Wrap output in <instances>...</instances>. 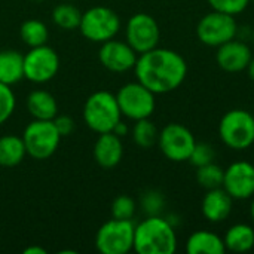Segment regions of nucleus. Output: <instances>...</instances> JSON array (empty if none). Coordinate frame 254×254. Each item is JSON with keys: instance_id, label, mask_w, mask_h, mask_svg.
Wrapping results in <instances>:
<instances>
[{"instance_id": "nucleus-1", "label": "nucleus", "mask_w": 254, "mask_h": 254, "mask_svg": "<svg viewBox=\"0 0 254 254\" xmlns=\"http://www.w3.org/2000/svg\"><path fill=\"white\" fill-rule=\"evenodd\" d=\"M134 73L137 80L153 94H168L185 82L188 63L179 52L156 46L138 55Z\"/></svg>"}, {"instance_id": "nucleus-2", "label": "nucleus", "mask_w": 254, "mask_h": 254, "mask_svg": "<svg viewBox=\"0 0 254 254\" xmlns=\"http://www.w3.org/2000/svg\"><path fill=\"white\" fill-rule=\"evenodd\" d=\"M179 246L174 225L161 216H147L134 229V252L138 254H173Z\"/></svg>"}, {"instance_id": "nucleus-3", "label": "nucleus", "mask_w": 254, "mask_h": 254, "mask_svg": "<svg viewBox=\"0 0 254 254\" xmlns=\"http://www.w3.org/2000/svg\"><path fill=\"white\" fill-rule=\"evenodd\" d=\"M121 118L122 113L116 95L109 91H97L91 94L83 104V121L88 128L97 134L113 131Z\"/></svg>"}, {"instance_id": "nucleus-4", "label": "nucleus", "mask_w": 254, "mask_h": 254, "mask_svg": "<svg viewBox=\"0 0 254 254\" xmlns=\"http://www.w3.org/2000/svg\"><path fill=\"white\" fill-rule=\"evenodd\" d=\"M222 143L232 150H247L254 144V116L244 109L226 112L219 122Z\"/></svg>"}, {"instance_id": "nucleus-5", "label": "nucleus", "mask_w": 254, "mask_h": 254, "mask_svg": "<svg viewBox=\"0 0 254 254\" xmlns=\"http://www.w3.org/2000/svg\"><path fill=\"white\" fill-rule=\"evenodd\" d=\"M22 140L25 144L27 155L33 159L43 161L51 158L61 141V135L57 131L54 121L33 119L24 129Z\"/></svg>"}, {"instance_id": "nucleus-6", "label": "nucleus", "mask_w": 254, "mask_h": 254, "mask_svg": "<svg viewBox=\"0 0 254 254\" xmlns=\"http://www.w3.org/2000/svg\"><path fill=\"white\" fill-rule=\"evenodd\" d=\"M119 15L106 6H94L82 13L79 30L85 39L95 43H104L119 33Z\"/></svg>"}, {"instance_id": "nucleus-7", "label": "nucleus", "mask_w": 254, "mask_h": 254, "mask_svg": "<svg viewBox=\"0 0 254 254\" xmlns=\"http://www.w3.org/2000/svg\"><path fill=\"white\" fill-rule=\"evenodd\" d=\"M122 116L131 119V121H140L150 118L156 107L155 95L149 88H146L143 83L129 82L119 88V91L115 94Z\"/></svg>"}, {"instance_id": "nucleus-8", "label": "nucleus", "mask_w": 254, "mask_h": 254, "mask_svg": "<svg viewBox=\"0 0 254 254\" xmlns=\"http://www.w3.org/2000/svg\"><path fill=\"white\" fill-rule=\"evenodd\" d=\"M132 220L112 219L101 225L95 235V247L103 254H127L134 249Z\"/></svg>"}, {"instance_id": "nucleus-9", "label": "nucleus", "mask_w": 254, "mask_h": 254, "mask_svg": "<svg viewBox=\"0 0 254 254\" xmlns=\"http://www.w3.org/2000/svg\"><path fill=\"white\" fill-rule=\"evenodd\" d=\"M238 34V24L234 15L211 10L205 13L196 24V37L201 43L219 48L220 45L235 39Z\"/></svg>"}, {"instance_id": "nucleus-10", "label": "nucleus", "mask_w": 254, "mask_h": 254, "mask_svg": "<svg viewBox=\"0 0 254 254\" xmlns=\"http://www.w3.org/2000/svg\"><path fill=\"white\" fill-rule=\"evenodd\" d=\"M196 140L192 131L177 122H171L165 125L159 131L158 147L162 155L171 162H185L189 161L192 149Z\"/></svg>"}, {"instance_id": "nucleus-11", "label": "nucleus", "mask_w": 254, "mask_h": 254, "mask_svg": "<svg viewBox=\"0 0 254 254\" xmlns=\"http://www.w3.org/2000/svg\"><path fill=\"white\" fill-rule=\"evenodd\" d=\"M60 57L48 45L30 48L24 55V77L33 83H46L57 76Z\"/></svg>"}, {"instance_id": "nucleus-12", "label": "nucleus", "mask_w": 254, "mask_h": 254, "mask_svg": "<svg viewBox=\"0 0 254 254\" xmlns=\"http://www.w3.org/2000/svg\"><path fill=\"white\" fill-rule=\"evenodd\" d=\"M127 43L140 55L158 46L161 39V28L156 19L144 12L134 13L125 27Z\"/></svg>"}, {"instance_id": "nucleus-13", "label": "nucleus", "mask_w": 254, "mask_h": 254, "mask_svg": "<svg viewBox=\"0 0 254 254\" xmlns=\"http://www.w3.org/2000/svg\"><path fill=\"white\" fill-rule=\"evenodd\" d=\"M222 188L234 201H246L254 196V165L247 161L232 162L223 176Z\"/></svg>"}, {"instance_id": "nucleus-14", "label": "nucleus", "mask_w": 254, "mask_h": 254, "mask_svg": "<svg viewBox=\"0 0 254 254\" xmlns=\"http://www.w3.org/2000/svg\"><path fill=\"white\" fill-rule=\"evenodd\" d=\"M98 58L103 67L107 68L109 71L125 73L134 70L138 54L127 42L110 39L101 43V48L98 51Z\"/></svg>"}, {"instance_id": "nucleus-15", "label": "nucleus", "mask_w": 254, "mask_h": 254, "mask_svg": "<svg viewBox=\"0 0 254 254\" xmlns=\"http://www.w3.org/2000/svg\"><path fill=\"white\" fill-rule=\"evenodd\" d=\"M253 57L252 48L243 42L232 39L217 48L216 63L226 73H240L244 71Z\"/></svg>"}, {"instance_id": "nucleus-16", "label": "nucleus", "mask_w": 254, "mask_h": 254, "mask_svg": "<svg viewBox=\"0 0 254 254\" xmlns=\"http://www.w3.org/2000/svg\"><path fill=\"white\" fill-rule=\"evenodd\" d=\"M232 210L234 199L223 188L210 189L205 192L201 202V213L205 220L210 223H222L229 219Z\"/></svg>"}, {"instance_id": "nucleus-17", "label": "nucleus", "mask_w": 254, "mask_h": 254, "mask_svg": "<svg viewBox=\"0 0 254 254\" xmlns=\"http://www.w3.org/2000/svg\"><path fill=\"white\" fill-rule=\"evenodd\" d=\"M124 156L122 138L115 132L98 134V138L94 144V159L103 168H115Z\"/></svg>"}, {"instance_id": "nucleus-18", "label": "nucleus", "mask_w": 254, "mask_h": 254, "mask_svg": "<svg viewBox=\"0 0 254 254\" xmlns=\"http://www.w3.org/2000/svg\"><path fill=\"white\" fill-rule=\"evenodd\" d=\"M27 110L33 119L52 121L58 115V104L51 92L45 89H34L27 97Z\"/></svg>"}, {"instance_id": "nucleus-19", "label": "nucleus", "mask_w": 254, "mask_h": 254, "mask_svg": "<svg viewBox=\"0 0 254 254\" xmlns=\"http://www.w3.org/2000/svg\"><path fill=\"white\" fill-rule=\"evenodd\" d=\"M186 250L189 254H225L226 247L220 235L210 231L193 232L186 243Z\"/></svg>"}, {"instance_id": "nucleus-20", "label": "nucleus", "mask_w": 254, "mask_h": 254, "mask_svg": "<svg viewBox=\"0 0 254 254\" xmlns=\"http://www.w3.org/2000/svg\"><path fill=\"white\" fill-rule=\"evenodd\" d=\"M24 79V55L15 49L0 51V82L15 85Z\"/></svg>"}, {"instance_id": "nucleus-21", "label": "nucleus", "mask_w": 254, "mask_h": 254, "mask_svg": "<svg viewBox=\"0 0 254 254\" xmlns=\"http://www.w3.org/2000/svg\"><path fill=\"white\" fill-rule=\"evenodd\" d=\"M223 241L226 252L247 253L254 247V228L247 223H235L226 231Z\"/></svg>"}, {"instance_id": "nucleus-22", "label": "nucleus", "mask_w": 254, "mask_h": 254, "mask_svg": "<svg viewBox=\"0 0 254 254\" xmlns=\"http://www.w3.org/2000/svg\"><path fill=\"white\" fill-rule=\"evenodd\" d=\"M27 155L22 137L6 134L0 137V167H16Z\"/></svg>"}, {"instance_id": "nucleus-23", "label": "nucleus", "mask_w": 254, "mask_h": 254, "mask_svg": "<svg viewBox=\"0 0 254 254\" xmlns=\"http://www.w3.org/2000/svg\"><path fill=\"white\" fill-rule=\"evenodd\" d=\"M19 36L27 46L34 48V46L46 45L49 37V30L46 24L39 19H27L19 27Z\"/></svg>"}, {"instance_id": "nucleus-24", "label": "nucleus", "mask_w": 254, "mask_h": 254, "mask_svg": "<svg viewBox=\"0 0 254 254\" xmlns=\"http://www.w3.org/2000/svg\"><path fill=\"white\" fill-rule=\"evenodd\" d=\"M82 12L71 3L63 1L57 4L52 10V21L57 27L63 30H76L80 25Z\"/></svg>"}, {"instance_id": "nucleus-25", "label": "nucleus", "mask_w": 254, "mask_h": 254, "mask_svg": "<svg viewBox=\"0 0 254 254\" xmlns=\"http://www.w3.org/2000/svg\"><path fill=\"white\" fill-rule=\"evenodd\" d=\"M131 135L134 143L141 147V149H150L155 144H158V137H159V129L156 128V125L149 119H140L135 121L132 129H131Z\"/></svg>"}, {"instance_id": "nucleus-26", "label": "nucleus", "mask_w": 254, "mask_h": 254, "mask_svg": "<svg viewBox=\"0 0 254 254\" xmlns=\"http://www.w3.org/2000/svg\"><path fill=\"white\" fill-rule=\"evenodd\" d=\"M223 176H225V170L220 165H217L216 162H210L207 165L196 167L195 179H196V183L202 189L210 190V189L222 188V185H223Z\"/></svg>"}, {"instance_id": "nucleus-27", "label": "nucleus", "mask_w": 254, "mask_h": 254, "mask_svg": "<svg viewBox=\"0 0 254 254\" xmlns=\"http://www.w3.org/2000/svg\"><path fill=\"white\" fill-rule=\"evenodd\" d=\"M135 201L128 195H119L112 202V217L119 220H131L135 214Z\"/></svg>"}, {"instance_id": "nucleus-28", "label": "nucleus", "mask_w": 254, "mask_h": 254, "mask_svg": "<svg viewBox=\"0 0 254 254\" xmlns=\"http://www.w3.org/2000/svg\"><path fill=\"white\" fill-rule=\"evenodd\" d=\"M214 159H216L214 147L208 143H204V141H196L193 149H192V153L189 156V162L193 167L207 165L210 162H214Z\"/></svg>"}, {"instance_id": "nucleus-29", "label": "nucleus", "mask_w": 254, "mask_h": 254, "mask_svg": "<svg viewBox=\"0 0 254 254\" xmlns=\"http://www.w3.org/2000/svg\"><path fill=\"white\" fill-rule=\"evenodd\" d=\"M16 106V98L9 85H4L0 82V127L9 121V118L13 115Z\"/></svg>"}, {"instance_id": "nucleus-30", "label": "nucleus", "mask_w": 254, "mask_h": 254, "mask_svg": "<svg viewBox=\"0 0 254 254\" xmlns=\"http://www.w3.org/2000/svg\"><path fill=\"white\" fill-rule=\"evenodd\" d=\"M207 1L211 6V9L235 16L244 12L249 7L252 0H207Z\"/></svg>"}, {"instance_id": "nucleus-31", "label": "nucleus", "mask_w": 254, "mask_h": 254, "mask_svg": "<svg viewBox=\"0 0 254 254\" xmlns=\"http://www.w3.org/2000/svg\"><path fill=\"white\" fill-rule=\"evenodd\" d=\"M165 205L164 195L158 190H149L141 198V207L147 216H159Z\"/></svg>"}, {"instance_id": "nucleus-32", "label": "nucleus", "mask_w": 254, "mask_h": 254, "mask_svg": "<svg viewBox=\"0 0 254 254\" xmlns=\"http://www.w3.org/2000/svg\"><path fill=\"white\" fill-rule=\"evenodd\" d=\"M52 121H54V125L61 137L70 135L74 129V121L67 115H60V116L57 115Z\"/></svg>"}, {"instance_id": "nucleus-33", "label": "nucleus", "mask_w": 254, "mask_h": 254, "mask_svg": "<svg viewBox=\"0 0 254 254\" xmlns=\"http://www.w3.org/2000/svg\"><path fill=\"white\" fill-rule=\"evenodd\" d=\"M112 132H115L118 137H125V135H128V132H129V127L125 124V122H122V119L115 125V128H113V131Z\"/></svg>"}, {"instance_id": "nucleus-34", "label": "nucleus", "mask_w": 254, "mask_h": 254, "mask_svg": "<svg viewBox=\"0 0 254 254\" xmlns=\"http://www.w3.org/2000/svg\"><path fill=\"white\" fill-rule=\"evenodd\" d=\"M24 254H46V250H45V249H42V247L31 246V247L24 249Z\"/></svg>"}, {"instance_id": "nucleus-35", "label": "nucleus", "mask_w": 254, "mask_h": 254, "mask_svg": "<svg viewBox=\"0 0 254 254\" xmlns=\"http://www.w3.org/2000/svg\"><path fill=\"white\" fill-rule=\"evenodd\" d=\"M247 73H249V77L252 79L254 82V54L253 57H252V60H250V63H249V65H247Z\"/></svg>"}, {"instance_id": "nucleus-36", "label": "nucleus", "mask_w": 254, "mask_h": 254, "mask_svg": "<svg viewBox=\"0 0 254 254\" xmlns=\"http://www.w3.org/2000/svg\"><path fill=\"white\" fill-rule=\"evenodd\" d=\"M250 217H252V220L254 222V196H253V201H252V204H250Z\"/></svg>"}, {"instance_id": "nucleus-37", "label": "nucleus", "mask_w": 254, "mask_h": 254, "mask_svg": "<svg viewBox=\"0 0 254 254\" xmlns=\"http://www.w3.org/2000/svg\"><path fill=\"white\" fill-rule=\"evenodd\" d=\"M252 42H253V46H254V27H253V31H252Z\"/></svg>"}, {"instance_id": "nucleus-38", "label": "nucleus", "mask_w": 254, "mask_h": 254, "mask_svg": "<svg viewBox=\"0 0 254 254\" xmlns=\"http://www.w3.org/2000/svg\"><path fill=\"white\" fill-rule=\"evenodd\" d=\"M61 1H73V0H61Z\"/></svg>"}, {"instance_id": "nucleus-39", "label": "nucleus", "mask_w": 254, "mask_h": 254, "mask_svg": "<svg viewBox=\"0 0 254 254\" xmlns=\"http://www.w3.org/2000/svg\"><path fill=\"white\" fill-rule=\"evenodd\" d=\"M33 1H43V0H33Z\"/></svg>"}, {"instance_id": "nucleus-40", "label": "nucleus", "mask_w": 254, "mask_h": 254, "mask_svg": "<svg viewBox=\"0 0 254 254\" xmlns=\"http://www.w3.org/2000/svg\"><path fill=\"white\" fill-rule=\"evenodd\" d=\"M252 1H253V3H254V0H252Z\"/></svg>"}]
</instances>
